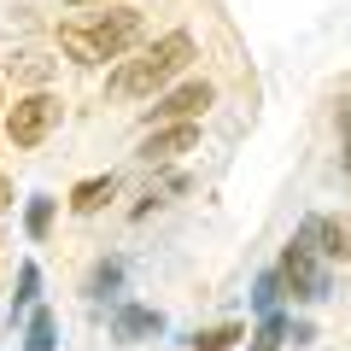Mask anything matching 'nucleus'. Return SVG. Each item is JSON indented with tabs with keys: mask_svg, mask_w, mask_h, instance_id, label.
I'll list each match as a JSON object with an SVG mask.
<instances>
[{
	"mask_svg": "<svg viewBox=\"0 0 351 351\" xmlns=\"http://www.w3.org/2000/svg\"><path fill=\"white\" fill-rule=\"evenodd\" d=\"M339 129H346V182H351V100H339Z\"/></svg>",
	"mask_w": 351,
	"mask_h": 351,
	"instance_id": "18",
	"label": "nucleus"
},
{
	"mask_svg": "<svg viewBox=\"0 0 351 351\" xmlns=\"http://www.w3.org/2000/svg\"><path fill=\"white\" fill-rule=\"evenodd\" d=\"M276 304H281V276L269 269V276H258V287H252V311H263V316H269Z\"/></svg>",
	"mask_w": 351,
	"mask_h": 351,
	"instance_id": "14",
	"label": "nucleus"
},
{
	"mask_svg": "<svg viewBox=\"0 0 351 351\" xmlns=\"http://www.w3.org/2000/svg\"><path fill=\"white\" fill-rule=\"evenodd\" d=\"M47 71H53V64L41 59V53H18V64H12L18 82H47Z\"/></svg>",
	"mask_w": 351,
	"mask_h": 351,
	"instance_id": "17",
	"label": "nucleus"
},
{
	"mask_svg": "<svg viewBox=\"0 0 351 351\" xmlns=\"http://www.w3.org/2000/svg\"><path fill=\"white\" fill-rule=\"evenodd\" d=\"M71 6H94V0H71Z\"/></svg>",
	"mask_w": 351,
	"mask_h": 351,
	"instance_id": "20",
	"label": "nucleus"
},
{
	"mask_svg": "<svg viewBox=\"0 0 351 351\" xmlns=\"http://www.w3.org/2000/svg\"><path fill=\"white\" fill-rule=\"evenodd\" d=\"M112 193H117V176H88V182H76V188H71V211L76 217H94Z\"/></svg>",
	"mask_w": 351,
	"mask_h": 351,
	"instance_id": "9",
	"label": "nucleus"
},
{
	"mask_svg": "<svg viewBox=\"0 0 351 351\" xmlns=\"http://www.w3.org/2000/svg\"><path fill=\"white\" fill-rule=\"evenodd\" d=\"M24 351H53V311H36L24 328Z\"/></svg>",
	"mask_w": 351,
	"mask_h": 351,
	"instance_id": "13",
	"label": "nucleus"
},
{
	"mask_svg": "<svg viewBox=\"0 0 351 351\" xmlns=\"http://www.w3.org/2000/svg\"><path fill=\"white\" fill-rule=\"evenodd\" d=\"M188 64H193V36H188V29H170V36H158L152 47H141L135 59L117 64L112 82H106V94H112V100H141V94H158V88L176 82Z\"/></svg>",
	"mask_w": 351,
	"mask_h": 351,
	"instance_id": "2",
	"label": "nucleus"
},
{
	"mask_svg": "<svg viewBox=\"0 0 351 351\" xmlns=\"http://www.w3.org/2000/svg\"><path fill=\"white\" fill-rule=\"evenodd\" d=\"M53 123H59V100H53L47 88H36V94L12 100V112H6V141H12V147H41V141L53 135Z\"/></svg>",
	"mask_w": 351,
	"mask_h": 351,
	"instance_id": "3",
	"label": "nucleus"
},
{
	"mask_svg": "<svg viewBox=\"0 0 351 351\" xmlns=\"http://www.w3.org/2000/svg\"><path fill=\"white\" fill-rule=\"evenodd\" d=\"M164 328V316L152 311V304H123V311L112 316V339L117 346H135V339H152Z\"/></svg>",
	"mask_w": 351,
	"mask_h": 351,
	"instance_id": "8",
	"label": "nucleus"
},
{
	"mask_svg": "<svg viewBox=\"0 0 351 351\" xmlns=\"http://www.w3.org/2000/svg\"><path fill=\"white\" fill-rule=\"evenodd\" d=\"M0 106H6V94H0Z\"/></svg>",
	"mask_w": 351,
	"mask_h": 351,
	"instance_id": "21",
	"label": "nucleus"
},
{
	"mask_svg": "<svg viewBox=\"0 0 351 351\" xmlns=\"http://www.w3.org/2000/svg\"><path fill=\"white\" fill-rule=\"evenodd\" d=\"M287 316H281V311H269V316H263V322H258V339H252V346H258V351H281V339H287Z\"/></svg>",
	"mask_w": 351,
	"mask_h": 351,
	"instance_id": "11",
	"label": "nucleus"
},
{
	"mask_svg": "<svg viewBox=\"0 0 351 351\" xmlns=\"http://www.w3.org/2000/svg\"><path fill=\"white\" fill-rule=\"evenodd\" d=\"M211 100H217V88L205 82V76H199V82H182V88H170V94L152 106V123H158V129L164 123H199Z\"/></svg>",
	"mask_w": 351,
	"mask_h": 351,
	"instance_id": "5",
	"label": "nucleus"
},
{
	"mask_svg": "<svg viewBox=\"0 0 351 351\" xmlns=\"http://www.w3.org/2000/svg\"><path fill=\"white\" fill-rule=\"evenodd\" d=\"M193 147H199V123H164V129H152V135L141 141V158L170 164V158H182V152H193Z\"/></svg>",
	"mask_w": 351,
	"mask_h": 351,
	"instance_id": "7",
	"label": "nucleus"
},
{
	"mask_svg": "<svg viewBox=\"0 0 351 351\" xmlns=\"http://www.w3.org/2000/svg\"><path fill=\"white\" fill-rule=\"evenodd\" d=\"M281 293H293V299H304V304H316V299H328V269H322V258H316L311 246H299L293 240L287 252H281Z\"/></svg>",
	"mask_w": 351,
	"mask_h": 351,
	"instance_id": "4",
	"label": "nucleus"
},
{
	"mask_svg": "<svg viewBox=\"0 0 351 351\" xmlns=\"http://www.w3.org/2000/svg\"><path fill=\"white\" fill-rule=\"evenodd\" d=\"M299 246H311L316 258H351V223H334V217H304L299 223Z\"/></svg>",
	"mask_w": 351,
	"mask_h": 351,
	"instance_id": "6",
	"label": "nucleus"
},
{
	"mask_svg": "<svg viewBox=\"0 0 351 351\" xmlns=\"http://www.w3.org/2000/svg\"><path fill=\"white\" fill-rule=\"evenodd\" d=\"M240 334H246L240 322H217V328H199V334H193V351H228Z\"/></svg>",
	"mask_w": 351,
	"mask_h": 351,
	"instance_id": "10",
	"label": "nucleus"
},
{
	"mask_svg": "<svg viewBox=\"0 0 351 351\" xmlns=\"http://www.w3.org/2000/svg\"><path fill=\"white\" fill-rule=\"evenodd\" d=\"M117 281H123V263L106 258L100 269H94V281H88V293H94V299H106V293H117Z\"/></svg>",
	"mask_w": 351,
	"mask_h": 351,
	"instance_id": "15",
	"label": "nucleus"
},
{
	"mask_svg": "<svg viewBox=\"0 0 351 351\" xmlns=\"http://www.w3.org/2000/svg\"><path fill=\"white\" fill-rule=\"evenodd\" d=\"M141 36H147V18H141L135 6H106V12L64 18V24H59V47H64V59H76V64L129 59Z\"/></svg>",
	"mask_w": 351,
	"mask_h": 351,
	"instance_id": "1",
	"label": "nucleus"
},
{
	"mask_svg": "<svg viewBox=\"0 0 351 351\" xmlns=\"http://www.w3.org/2000/svg\"><path fill=\"white\" fill-rule=\"evenodd\" d=\"M24 228H29V240H41V234H47V228H53V199H29Z\"/></svg>",
	"mask_w": 351,
	"mask_h": 351,
	"instance_id": "16",
	"label": "nucleus"
},
{
	"mask_svg": "<svg viewBox=\"0 0 351 351\" xmlns=\"http://www.w3.org/2000/svg\"><path fill=\"white\" fill-rule=\"evenodd\" d=\"M36 293H41V269L24 263V269H18V293H12V316H24L29 304H36Z\"/></svg>",
	"mask_w": 351,
	"mask_h": 351,
	"instance_id": "12",
	"label": "nucleus"
},
{
	"mask_svg": "<svg viewBox=\"0 0 351 351\" xmlns=\"http://www.w3.org/2000/svg\"><path fill=\"white\" fill-rule=\"evenodd\" d=\"M6 199H12V188H6V182H0V205H6Z\"/></svg>",
	"mask_w": 351,
	"mask_h": 351,
	"instance_id": "19",
	"label": "nucleus"
}]
</instances>
